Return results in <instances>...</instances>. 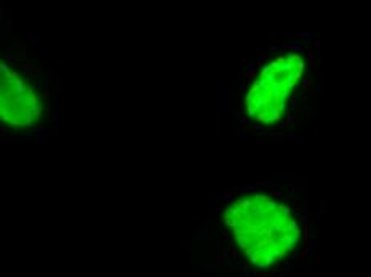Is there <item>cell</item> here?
<instances>
[{
    "instance_id": "cell-4",
    "label": "cell",
    "mask_w": 371,
    "mask_h": 277,
    "mask_svg": "<svg viewBox=\"0 0 371 277\" xmlns=\"http://www.w3.org/2000/svg\"><path fill=\"white\" fill-rule=\"evenodd\" d=\"M293 120H294V114H290L288 117H286V120H285V122H286V125H288V123H291Z\"/></svg>"
},
{
    "instance_id": "cell-5",
    "label": "cell",
    "mask_w": 371,
    "mask_h": 277,
    "mask_svg": "<svg viewBox=\"0 0 371 277\" xmlns=\"http://www.w3.org/2000/svg\"><path fill=\"white\" fill-rule=\"evenodd\" d=\"M254 74H256V71H254V67H253V69H249V72H248V76H246V77H248V79H253V77H254Z\"/></svg>"
},
{
    "instance_id": "cell-9",
    "label": "cell",
    "mask_w": 371,
    "mask_h": 277,
    "mask_svg": "<svg viewBox=\"0 0 371 277\" xmlns=\"http://www.w3.org/2000/svg\"><path fill=\"white\" fill-rule=\"evenodd\" d=\"M256 275H259V277H267L269 274H267V272H258Z\"/></svg>"
},
{
    "instance_id": "cell-6",
    "label": "cell",
    "mask_w": 371,
    "mask_h": 277,
    "mask_svg": "<svg viewBox=\"0 0 371 277\" xmlns=\"http://www.w3.org/2000/svg\"><path fill=\"white\" fill-rule=\"evenodd\" d=\"M274 196H275V197H280V199H282V197H283V194H282L280 191H277V189H274Z\"/></svg>"
},
{
    "instance_id": "cell-2",
    "label": "cell",
    "mask_w": 371,
    "mask_h": 277,
    "mask_svg": "<svg viewBox=\"0 0 371 277\" xmlns=\"http://www.w3.org/2000/svg\"><path fill=\"white\" fill-rule=\"evenodd\" d=\"M307 56H309V66L312 67V69H315V56H313V53L312 51H307Z\"/></svg>"
},
{
    "instance_id": "cell-8",
    "label": "cell",
    "mask_w": 371,
    "mask_h": 277,
    "mask_svg": "<svg viewBox=\"0 0 371 277\" xmlns=\"http://www.w3.org/2000/svg\"><path fill=\"white\" fill-rule=\"evenodd\" d=\"M312 130H313V132H312V135H318V127H313Z\"/></svg>"
},
{
    "instance_id": "cell-7",
    "label": "cell",
    "mask_w": 371,
    "mask_h": 277,
    "mask_svg": "<svg viewBox=\"0 0 371 277\" xmlns=\"http://www.w3.org/2000/svg\"><path fill=\"white\" fill-rule=\"evenodd\" d=\"M313 45H315V47H317V48H318V47H320V45H322V42H320V40H317V39H315V40H313Z\"/></svg>"
},
{
    "instance_id": "cell-3",
    "label": "cell",
    "mask_w": 371,
    "mask_h": 277,
    "mask_svg": "<svg viewBox=\"0 0 371 277\" xmlns=\"http://www.w3.org/2000/svg\"><path fill=\"white\" fill-rule=\"evenodd\" d=\"M269 43H272V45H278V39L275 35H269Z\"/></svg>"
},
{
    "instance_id": "cell-1",
    "label": "cell",
    "mask_w": 371,
    "mask_h": 277,
    "mask_svg": "<svg viewBox=\"0 0 371 277\" xmlns=\"http://www.w3.org/2000/svg\"><path fill=\"white\" fill-rule=\"evenodd\" d=\"M42 110L37 87L0 61V122L11 128H31L42 119Z\"/></svg>"
}]
</instances>
